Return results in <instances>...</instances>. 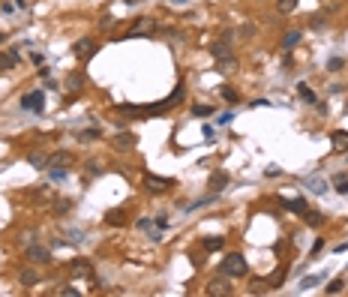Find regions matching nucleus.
I'll return each instance as SVG.
<instances>
[{"label":"nucleus","mask_w":348,"mask_h":297,"mask_svg":"<svg viewBox=\"0 0 348 297\" xmlns=\"http://www.w3.org/2000/svg\"><path fill=\"white\" fill-rule=\"evenodd\" d=\"M105 222H108V225H126V216H123V210H108Z\"/></svg>","instance_id":"23"},{"label":"nucleus","mask_w":348,"mask_h":297,"mask_svg":"<svg viewBox=\"0 0 348 297\" xmlns=\"http://www.w3.org/2000/svg\"><path fill=\"white\" fill-rule=\"evenodd\" d=\"M69 270H72L75 276H87V279L93 276V267H90V261H84V258H78V261H72V264H69Z\"/></svg>","instance_id":"13"},{"label":"nucleus","mask_w":348,"mask_h":297,"mask_svg":"<svg viewBox=\"0 0 348 297\" xmlns=\"http://www.w3.org/2000/svg\"><path fill=\"white\" fill-rule=\"evenodd\" d=\"M21 105L30 108V111H36V114H42V111H45V93L42 90H30V93L21 96Z\"/></svg>","instance_id":"5"},{"label":"nucleus","mask_w":348,"mask_h":297,"mask_svg":"<svg viewBox=\"0 0 348 297\" xmlns=\"http://www.w3.org/2000/svg\"><path fill=\"white\" fill-rule=\"evenodd\" d=\"M18 66V54L15 51H0V72H9Z\"/></svg>","instance_id":"14"},{"label":"nucleus","mask_w":348,"mask_h":297,"mask_svg":"<svg viewBox=\"0 0 348 297\" xmlns=\"http://www.w3.org/2000/svg\"><path fill=\"white\" fill-rule=\"evenodd\" d=\"M69 207H72V201H66V198H63V201H57V204H54V213H57V216H63Z\"/></svg>","instance_id":"33"},{"label":"nucleus","mask_w":348,"mask_h":297,"mask_svg":"<svg viewBox=\"0 0 348 297\" xmlns=\"http://www.w3.org/2000/svg\"><path fill=\"white\" fill-rule=\"evenodd\" d=\"M321 249H324V240H321V237H318V240H315V243H312V249H309V255H318V252H321Z\"/></svg>","instance_id":"37"},{"label":"nucleus","mask_w":348,"mask_h":297,"mask_svg":"<svg viewBox=\"0 0 348 297\" xmlns=\"http://www.w3.org/2000/svg\"><path fill=\"white\" fill-rule=\"evenodd\" d=\"M303 219H306V225H309V228H318V225H321V222H324V216H321V213H315V210H309V207H306Z\"/></svg>","instance_id":"24"},{"label":"nucleus","mask_w":348,"mask_h":297,"mask_svg":"<svg viewBox=\"0 0 348 297\" xmlns=\"http://www.w3.org/2000/svg\"><path fill=\"white\" fill-rule=\"evenodd\" d=\"M234 69H237V57H234V54L216 60V72H234Z\"/></svg>","instance_id":"18"},{"label":"nucleus","mask_w":348,"mask_h":297,"mask_svg":"<svg viewBox=\"0 0 348 297\" xmlns=\"http://www.w3.org/2000/svg\"><path fill=\"white\" fill-rule=\"evenodd\" d=\"M75 165V153L72 150H54L48 153V168H69Z\"/></svg>","instance_id":"7"},{"label":"nucleus","mask_w":348,"mask_h":297,"mask_svg":"<svg viewBox=\"0 0 348 297\" xmlns=\"http://www.w3.org/2000/svg\"><path fill=\"white\" fill-rule=\"evenodd\" d=\"M153 33H156V21L147 18V15L135 18V21L126 27V36H129V39H135V36H153Z\"/></svg>","instance_id":"2"},{"label":"nucleus","mask_w":348,"mask_h":297,"mask_svg":"<svg viewBox=\"0 0 348 297\" xmlns=\"http://www.w3.org/2000/svg\"><path fill=\"white\" fill-rule=\"evenodd\" d=\"M60 294H63V297H75V294H78V288H72V285H66V288H60Z\"/></svg>","instance_id":"39"},{"label":"nucleus","mask_w":348,"mask_h":297,"mask_svg":"<svg viewBox=\"0 0 348 297\" xmlns=\"http://www.w3.org/2000/svg\"><path fill=\"white\" fill-rule=\"evenodd\" d=\"M75 57H78V60H90L96 51H99V45H96V39H90V36H84V39H78V42H75Z\"/></svg>","instance_id":"6"},{"label":"nucleus","mask_w":348,"mask_h":297,"mask_svg":"<svg viewBox=\"0 0 348 297\" xmlns=\"http://www.w3.org/2000/svg\"><path fill=\"white\" fill-rule=\"evenodd\" d=\"M279 204H282L285 210H291V213H297V216H303V213H306V201H303V198H282Z\"/></svg>","instance_id":"15"},{"label":"nucleus","mask_w":348,"mask_h":297,"mask_svg":"<svg viewBox=\"0 0 348 297\" xmlns=\"http://www.w3.org/2000/svg\"><path fill=\"white\" fill-rule=\"evenodd\" d=\"M327 69H330V72H342V69H345V63H342L339 57H330V60H327Z\"/></svg>","instance_id":"31"},{"label":"nucleus","mask_w":348,"mask_h":297,"mask_svg":"<svg viewBox=\"0 0 348 297\" xmlns=\"http://www.w3.org/2000/svg\"><path fill=\"white\" fill-rule=\"evenodd\" d=\"M231 117H234V114H231V111H225V114H219V117H216V123H219V126H228V123H231Z\"/></svg>","instance_id":"36"},{"label":"nucleus","mask_w":348,"mask_h":297,"mask_svg":"<svg viewBox=\"0 0 348 297\" xmlns=\"http://www.w3.org/2000/svg\"><path fill=\"white\" fill-rule=\"evenodd\" d=\"M300 39H303V33H300V30H285V33H282V48H285V51H291V48H297V45H300Z\"/></svg>","instance_id":"12"},{"label":"nucleus","mask_w":348,"mask_h":297,"mask_svg":"<svg viewBox=\"0 0 348 297\" xmlns=\"http://www.w3.org/2000/svg\"><path fill=\"white\" fill-rule=\"evenodd\" d=\"M222 243H225V237H204L201 240L204 252H216V249H222Z\"/></svg>","instance_id":"25"},{"label":"nucleus","mask_w":348,"mask_h":297,"mask_svg":"<svg viewBox=\"0 0 348 297\" xmlns=\"http://www.w3.org/2000/svg\"><path fill=\"white\" fill-rule=\"evenodd\" d=\"M27 162H30L33 168H48V153H42V150H33V153L27 156Z\"/></svg>","instance_id":"19"},{"label":"nucleus","mask_w":348,"mask_h":297,"mask_svg":"<svg viewBox=\"0 0 348 297\" xmlns=\"http://www.w3.org/2000/svg\"><path fill=\"white\" fill-rule=\"evenodd\" d=\"M330 144H333V150H348V132H342V129L330 132Z\"/></svg>","instance_id":"16"},{"label":"nucleus","mask_w":348,"mask_h":297,"mask_svg":"<svg viewBox=\"0 0 348 297\" xmlns=\"http://www.w3.org/2000/svg\"><path fill=\"white\" fill-rule=\"evenodd\" d=\"M96 138H102L99 129H84V132H78V141H96Z\"/></svg>","instance_id":"28"},{"label":"nucleus","mask_w":348,"mask_h":297,"mask_svg":"<svg viewBox=\"0 0 348 297\" xmlns=\"http://www.w3.org/2000/svg\"><path fill=\"white\" fill-rule=\"evenodd\" d=\"M297 93H300V99H303V102H309V105H318V96H315L312 90H309V84H303V81H300V84H297Z\"/></svg>","instance_id":"21"},{"label":"nucleus","mask_w":348,"mask_h":297,"mask_svg":"<svg viewBox=\"0 0 348 297\" xmlns=\"http://www.w3.org/2000/svg\"><path fill=\"white\" fill-rule=\"evenodd\" d=\"M333 189H336L339 195H345V192H348V177H345V174H339V177H333Z\"/></svg>","instance_id":"27"},{"label":"nucleus","mask_w":348,"mask_h":297,"mask_svg":"<svg viewBox=\"0 0 348 297\" xmlns=\"http://www.w3.org/2000/svg\"><path fill=\"white\" fill-rule=\"evenodd\" d=\"M18 282H21V285H36V282H39V273L30 270V267H24V270L18 273Z\"/></svg>","instance_id":"22"},{"label":"nucleus","mask_w":348,"mask_h":297,"mask_svg":"<svg viewBox=\"0 0 348 297\" xmlns=\"http://www.w3.org/2000/svg\"><path fill=\"white\" fill-rule=\"evenodd\" d=\"M309 27H312V30H321V27H324V15H312V18H309Z\"/></svg>","instance_id":"34"},{"label":"nucleus","mask_w":348,"mask_h":297,"mask_svg":"<svg viewBox=\"0 0 348 297\" xmlns=\"http://www.w3.org/2000/svg\"><path fill=\"white\" fill-rule=\"evenodd\" d=\"M246 258L240 255V252H228L225 258H222V264H219V273L222 276H228V279H240V276H246Z\"/></svg>","instance_id":"1"},{"label":"nucleus","mask_w":348,"mask_h":297,"mask_svg":"<svg viewBox=\"0 0 348 297\" xmlns=\"http://www.w3.org/2000/svg\"><path fill=\"white\" fill-rule=\"evenodd\" d=\"M297 6H300V0H276V12L279 15H291Z\"/></svg>","instance_id":"20"},{"label":"nucleus","mask_w":348,"mask_h":297,"mask_svg":"<svg viewBox=\"0 0 348 297\" xmlns=\"http://www.w3.org/2000/svg\"><path fill=\"white\" fill-rule=\"evenodd\" d=\"M321 279H324V276H321V273H318V276H306V279H303V282H300V288H303V291H306V288H315V285H318V282H321Z\"/></svg>","instance_id":"30"},{"label":"nucleus","mask_w":348,"mask_h":297,"mask_svg":"<svg viewBox=\"0 0 348 297\" xmlns=\"http://www.w3.org/2000/svg\"><path fill=\"white\" fill-rule=\"evenodd\" d=\"M342 288H345V279H333V282L327 285V294H339Z\"/></svg>","instance_id":"32"},{"label":"nucleus","mask_w":348,"mask_h":297,"mask_svg":"<svg viewBox=\"0 0 348 297\" xmlns=\"http://www.w3.org/2000/svg\"><path fill=\"white\" fill-rule=\"evenodd\" d=\"M84 84H87V75H84L81 69H75V72H69V75H66V90L69 93H78Z\"/></svg>","instance_id":"10"},{"label":"nucleus","mask_w":348,"mask_h":297,"mask_svg":"<svg viewBox=\"0 0 348 297\" xmlns=\"http://www.w3.org/2000/svg\"><path fill=\"white\" fill-rule=\"evenodd\" d=\"M210 54H213L216 60L228 57V54H231V45H228V39H219V42H213V45H210Z\"/></svg>","instance_id":"17"},{"label":"nucleus","mask_w":348,"mask_h":297,"mask_svg":"<svg viewBox=\"0 0 348 297\" xmlns=\"http://www.w3.org/2000/svg\"><path fill=\"white\" fill-rule=\"evenodd\" d=\"M144 186H147V192H153V195H162V192H168V189L174 186V180H171V177L147 174V177H144Z\"/></svg>","instance_id":"4"},{"label":"nucleus","mask_w":348,"mask_h":297,"mask_svg":"<svg viewBox=\"0 0 348 297\" xmlns=\"http://www.w3.org/2000/svg\"><path fill=\"white\" fill-rule=\"evenodd\" d=\"M216 93H219V96H222L225 102H237V99H240V96H237V90H234V87H228V84H222V87H219Z\"/></svg>","instance_id":"26"},{"label":"nucleus","mask_w":348,"mask_h":297,"mask_svg":"<svg viewBox=\"0 0 348 297\" xmlns=\"http://www.w3.org/2000/svg\"><path fill=\"white\" fill-rule=\"evenodd\" d=\"M171 6H183V3H189V0H168Z\"/></svg>","instance_id":"40"},{"label":"nucleus","mask_w":348,"mask_h":297,"mask_svg":"<svg viewBox=\"0 0 348 297\" xmlns=\"http://www.w3.org/2000/svg\"><path fill=\"white\" fill-rule=\"evenodd\" d=\"M204 294L207 297H228V294H234V288H231V279L228 276H216V279H210L207 285H204Z\"/></svg>","instance_id":"3"},{"label":"nucleus","mask_w":348,"mask_h":297,"mask_svg":"<svg viewBox=\"0 0 348 297\" xmlns=\"http://www.w3.org/2000/svg\"><path fill=\"white\" fill-rule=\"evenodd\" d=\"M309 186H312V192H318V195H321V192H327V183H324V180H312Z\"/></svg>","instance_id":"35"},{"label":"nucleus","mask_w":348,"mask_h":297,"mask_svg":"<svg viewBox=\"0 0 348 297\" xmlns=\"http://www.w3.org/2000/svg\"><path fill=\"white\" fill-rule=\"evenodd\" d=\"M27 261H33V264H48V261H51V252H48L45 246L30 243V246H27Z\"/></svg>","instance_id":"8"},{"label":"nucleus","mask_w":348,"mask_h":297,"mask_svg":"<svg viewBox=\"0 0 348 297\" xmlns=\"http://www.w3.org/2000/svg\"><path fill=\"white\" fill-rule=\"evenodd\" d=\"M111 144L117 147V150H132V147H135V135L132 132H117L111 138Z\"/></svg>","instance_id":"11"},{"label":"nucleus","mask_w":348,"mask_h":297,"mask_svg":"<svg viewBox=\"0 0 348 297\" xmlns=\"http://www.w3.org/2000/svg\"><path fill=\"white\" fill-rule=\"evenodd\" d=\"M225 186H228V174H225L222 168H216V171L210 174V180H207V189H210L213 195H219V192H222Z\"/></svg>","instance_id":"9"},{"label":"nucleus","mask_w":348,"mask_h":297,"mask_svg":"<svg viewBox=\"0 0 348 297\" xmlns=\"http://www.w3.org/2000/svg\"><path fill=\"white\" fill-rule=\"evenodd\" d=\"M192 114H195V117H210L213 105H195V108H192Z\"/></svg>","instance_id":"29"},{"label":"nucleus","mask_w":348,"mask_h":297,"mask_svg":"<svg viewBox=\"0 0 348 297\" xmlns=\"http://www.w3.org/2000/svg\"><path fill=\"white\" fill-rule=\"evenodd\" d=\"M99 27H102V30H105V33H108V30H111V27H114V18H111V15H108V18H102V21H99Z\"/></svg>","instance_id":"38"}]
</instances>
